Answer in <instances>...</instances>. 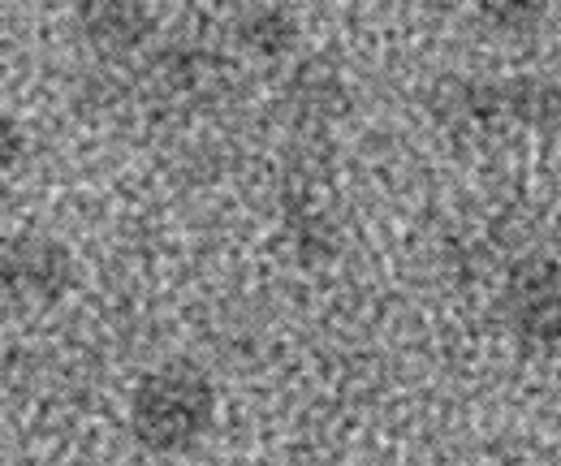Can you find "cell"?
Here are the masks:
<instances>
[{
    "instance_id": "obj_9",
    "label": "cell",
    "mask_w": 561,
    "mask_h": 466,
    "mask_svg": "<svg viewBox=\"0 0 561 466\" xmlns=\"http://www.w3.org/2000/svg\"><path fill=\"white\" fill-rule=\"evenodd\" d=\"M22 156H26V130H22V122L13 113L0 109V178L13 173Z\"/></svg>"
},
{
    "instance_id": "obj_6",
    "label": "cell",
    "mask_w": 561,
    "mask_h": 466,
    "mask_svg": "<svg viewBox=\"0 0 561 466\" xmlns=\"http://www.w3.org/2000/svg\"><path fill=\"white\" fill-rule=\"evenodd\" d=\"M505 95V126H531V130H553L561 126V87L540 73H514L501 78Z\"/></svg>"
},
{
    "instance_id": "obj_4",
    "label": "cell",
    "mask_w": 561,
    "mask_h": 466,
    "mask_svg": "<svg viewBox=\"0 0 561 466\" xmlns=\"http://www.w3.org/2000/svg\"><path fill=\"white\" fill-rule=\"evenodd\" d=\"M18 272H22V298L35 303H61L78 285L73 251L44 234H18Z\"/></svg>"
},
{
    "instance_id": "obj_2",
    "label": "cell",
    "mask_w": 561,
    "mask_h": 466,
    "mask_svg": "<svg viewBox=\"0 0 561 466\" xmlns=\"http://www.w3.org/2000/svg\"><path fill=\"white\" fill-rule=\"evenodd\" d=\"M501 316L527 345H561V260L527 255L501 285Z\"/></svg>"
},
{
    "instance_id": "obj_1",
    "label": "cell",
    "mask_w": 561,
    "mask_h": 466,
    "mask_svg": "<svg viewBox=\"0 0 561 466\" xmlns=\"http://www.w3.org/2000/svg\"><path fill=\"white\" fill-rule=\"evenodd\" d=\"M216 385L208 372H199L195 363H164L142 372L139 385L130 389V436L147 454L173 458V454H191L211 428H216Z\"/></svg>"
},
{
    "instance_id": "obj_3",
    "label": "cell",
    "mask_w": 561,
    "mask_h": 466,
    "mask_svg": "<svg viewBox=\"0 0 561 466\" xmlns=\"http://www.w3.org/2000/svg\"><path fill=\"white\" fill-rule=\"evenodd\" d=\"M73 26L95 57H135L156 35V13L147 0H73Z\"/></svg>"
},
{
    "instance_id": "obj_8",
    "label": "cell",
    "mask_w": 561,
    "mask_h": 466,
    "mask_svg": "<svg viewBox=\"0 0 561 466\" xmlns=\"http://www.w3.org/2000/svg\"><path fill=\"white\" fill-rule=\"evenodd\" d=\"M553 0H476V13L496 35H531L545 26Z\"/></svg>"
},
{
    "instance_id": "obj_10",
    "label": "cell",
    "mask_w": 561,
    "mask_h": 466,
    "mask_svg": "<svg viewBox=\"0 0 561 466\" xmlns=\"http://www.w3.org/2000/svg\"><path fill=\"white\" fill-rule=\"evenodd\" d=\"M22 298V272H18V234H0V303Z\"/></svg>"
},
{
    "instance_id": "obj_7",
    "label": "cell",
    "mask_w": 561,
    "mask_h": 466,
    "mask_svg": "<svg viewBox=\"0 0 561 466\" xmlns=\"http://www.w3.org/2000/svg\"><path fill=\"white\" fill-rule=\"evenodd\" d=\"M289 100L302 117H342L351 95H346V82L324 66V61H311L294 73L289 82Z\"/></svg>"
},
{
    "instance_id": "obj_5",
    "label": "cell",
    "mask_w": 561,
    "mask_h": 466,
    "mask_svg": "<svg viewBox=\"0 0 561 466\" xmlns=\"http://www.w3.org/2000/svg\"><path fill=\"white\" fill-rule=\"evenodd\" d=\"M229 35H233V44L242 53H251L260 61H277V57H289L298 48L302 26H298L289 4H280V0H251V4H242L233 13Z\"/></svg>"
}]
</instances>
